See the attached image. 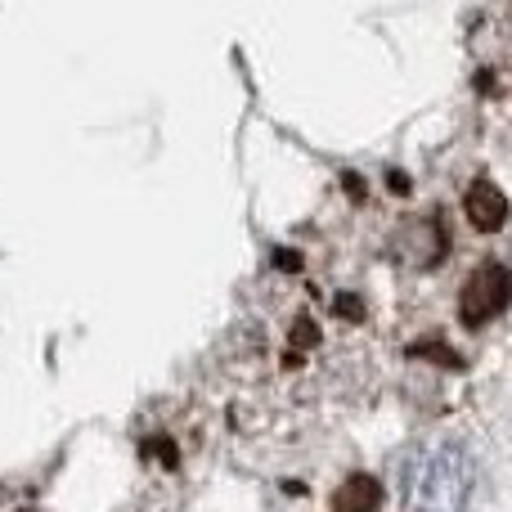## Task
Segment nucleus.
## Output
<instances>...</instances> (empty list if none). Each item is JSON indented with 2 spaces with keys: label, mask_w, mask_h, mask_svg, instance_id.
<instances>
[{
  "label": "nucleus",
  "mask_w": 512,
  "mask_h": 512,
  "mask_svg": "<svg viewBox=\"0 0 512 512\" xmlns=\"http://www.w3.org/2000/svg\"><path fill=\"white\" fill-rule=\"evenodd\" d=\"M508 297H512V274L504 265L499 261L477 265L468 288H463V297H459V319L463 324H486V319H495L499 310L508 306Z\"/></svg>",
  "instance_id": "f03ea898"
},
{
  "label": "nucleus",
  "mask_w": 512,
  "mask_h": 512,
  "mask_svg": "<svg viewBox=\"0 0 512 512\" xmlns=\"http://www.w3.org/2000/svg\"><path fill=\"white\" fill-rule=\"evenodd\" d=\"M378 508H382V481L369 477V472H351L333 495V512H378Z\"/></svg>",
  "instance_id": "20e7f679"
},
{
  "label": "nucleus",
  "mask_w": 512,
  "mask_h": 512,
  "mask_svg": "<svg viewBox=\"0 0 512 512\" xmlns=\"http://www.w3.org/2000/svg\"><path fill=\"white\" fill-rule=\"evenodd\" d=\"M477 490V463L459 441H427L400 463V499L409 512H463Z\"/></svg>",
  "instance_id": "f257e3e1"
},
{
  "label": "nucleus",
  "mask_w": 512,
  "mask_h": 512,
  "mask_svg": "<svg viewBox=\"0 0 512 512\" xmlns=\"http://www.w3.org/2000/svg\"><path fill=\"white\" fill-rule=\"evenodd\" d=\"M463 207H468V221L477 225V230H499V225L508 221V198L499 194L490 180H477V185L468 189V198H463Z\"/></svg>",
  "instance_id": "7ed1b4c3"
}]
</instances>
